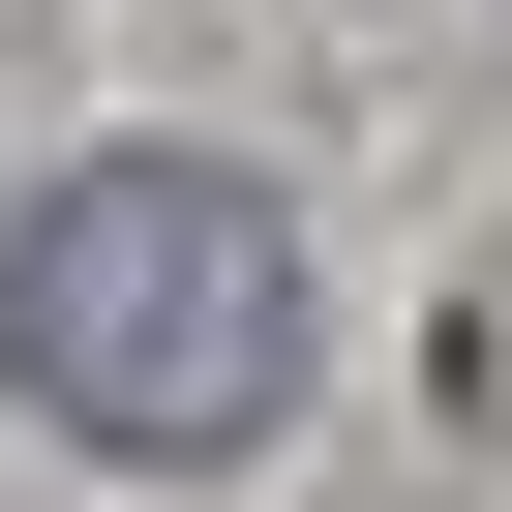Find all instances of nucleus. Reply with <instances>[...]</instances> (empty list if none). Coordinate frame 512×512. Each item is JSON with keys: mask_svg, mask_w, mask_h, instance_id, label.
Instances as JSON below:
<instances>
[{"mask_svg": "<svg viewBox=\"0 0 512 512\" xmlns=\"http://www.w3.org/2000/svg\"><path fill=\"white\" fill-rule=\"evenodd\" d=\"M0 392L61 452H121V482L272 452V392H302V211L241 151H61L31 241H0Z\"/></svg>", "mask_w": 512, "mask_h": 512, "instance_id": "nucleus-1", "label": "nucleus"}]
</instances>
